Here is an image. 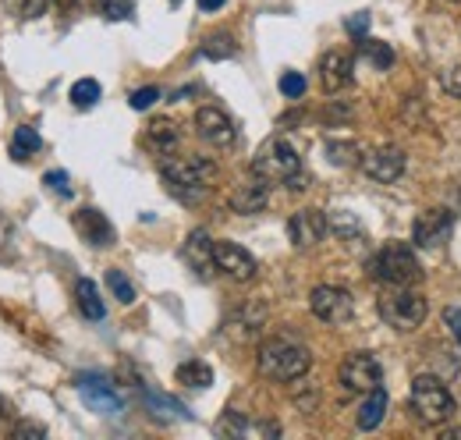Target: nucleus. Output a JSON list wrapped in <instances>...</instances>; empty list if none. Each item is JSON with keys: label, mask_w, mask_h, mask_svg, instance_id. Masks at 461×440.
Segmentation results:
<instances>
[{"label": "nucleus", "mask_w": 461, "mask_h": 440, "mask_svg": "<svg viewBox=\"0 0 461 440\" xmlns=\"http://www.w3.org/2000/svg\"><path fill=\"white\" fill-rule=\"evenodd\" d=\"M78 394H82V401L93 408V412H100V416H121L124 412V398L114 390V384L107 380V377H93V373H82L78 380Z\"/></svg>", "instance_id": "9d476101"}, {"label": "nucleus", "mask_w": 461, "mask_h": 440, "mask_svg": "<svg viewBox=\"0 0 461 440\" xmlns=\"http://www.w3.org/2000/svg\"><path fill=\"white\" fill-rule=\"evenodd\" d=\"M373 277L391 284V288H411L422 277V267H419V260H415V252L408 245L391 242L373 256Z\"/></svg>", "instance_id": "423d86ee"}, {"label": "nucleus", "mask_w": 461, "mask_h": 440, "mask_svg": "<svg viewBox=\"0 0 461 440\" xmlns=\"http://www.w3.org/2000/svg\"><path fill=\"white\" fill-rule=\"evenodd\" d=\"M327 231H330V224H327V217H323L320 210H298V214H291V220H288V238L294 249H312V245H320Z\"/></svg>", "instance_id": "4468645a"}, {"label": "nucleus", "mask_w": 461, "mask_h": 440, "mask_svg": "<svg viewBox=\"0 0 461 440\" xmlns=\"http://www.w3.org/2000/svg\"><path fill=\"white\" fill-rule=\"evenodd\" d=\"M444 324L451 327V334L458 337V344H461V309H458V306H451V309L444 313Z\"/></svg>", "instance_id": "a19ab883"}, {"label": "nucleus", "mask_w": 461, "mask_h": 440, "mask_svg": "<svg viewBox=\"0 0 461 440\" xmlns=\"http://www.w3.org/2000/svg\"><path fill=\"white\" fill-rule=\"evenodd\" d=\"M217 430H221V434H230V437H249V434H256V437H277V434H281L277 423H245L238 412H230Z\"/></svg>", "instance_id": "5701e85b"}, {"label": "nucleus", "mask_w": 461, "mask_h": 440, "mask_svg": "<svg viewBox=\"0 0 461 440\" xmlns=\"http://www.w3.org/2000/svg\"><path fill=\"white\" fill-rule=\"evenodd\" d=\"M75 302H78V313H82L86 320H104V316H107V306H104V298H100V288H96V280H89V277H82V280L75 284Z\"/></svg>", "instance_id": "412c9836"}, {"label": "nucleus", "mask_w": 461, "mask_h": 440, "mask_svg": "<svg viewBox=\"0 0 461 440\" xmlns=\"http://www.w3.org/2000/svg\"><path fill=\"white\" fill-rule=\"evenodd\" d=\"M107 18H114V22H121V18H131V0H93Z\"/></svg>", "instance_id": "f704fd0d"}, {"label": "nucleus", "mask_w": 461, "mask_h": 440, "mask_svg": "<svg viewBox=\"0 0 461 440\" xmlns=\"http://www.w3.org/2000/svg\"><path fill=\"white\" fill-rule=\"evenodd\" d=\"M345 29L355 36V40H366V32H369V14L366 11H358V14H351L345 22Z\"/></svg>", "instance_id": "4c0bfd02"}, {"label": "nucleus", "mask_w": 461, "mask_h": 440, "mask_svg": "<svg viewBox=\"0 0 461 440\" xmlns=\"http://www.w3.org/2000/svg\"><path fill=\"white\" fill-rule=\"evenodd\" d=\"M47 434L40 423H18V426H11V437L14 440H22V437H32V440H40Z\"/></svg>", "instance_id": "58836bf2"}, {"label": "nucleus", "mask_w": 461, "mask_h": 440, "mask_svg": "<svg viewBox=\"0 0 461 440\" xmlns=\"http://www.w3.org/2000/svg\"><path fill=\"white\" fill-rule=\"evenodd\" d=\"M281 93H285L288 100L305 96V75H298V71H285V75H281Z\"/></svg>", "instance_id": "72a5a7b5"}, {"label": "nucleus", "mask_w": 461, "mask_h": 440, "mask_svg": "<svg viewBox=\"0 0 461 440\" xmlns=\"http://www.w3.org/2000/svg\"><path fill=\"white\" fill-rule=\"evenodd\" d=\"M174 377H177V384L195 387V390H206V387L213 384V370H210V362H203V359H188V362H181Z\"/></svg>", "instance_id": "393cba45"}, {"label": "nucleus", "mask_w": 461, "mask_h": 440, "mask_svg": "<svg viewBox=\"0 0 461 440\" xmlns=\"http://www.w3.org/2000/svg\"><path fill=\"white\" fill-rule=\"evenodd\" d=\"M327 224H330V231H334V234H341V238H362V224L351 217V214H345V210L330 214Z\"/></svg>", "instance_id": "2f4dec72"}, {"label": "nucleus", "mask_w": 461, "mask_h": 440, "mask_svg": "<svg viewBox=\"0 0 461 440\" xmlns=\"http://www.w3.org/2000/svg\"><path fill=\"white\" fill-rule=\"evenodd\" d=\"M213 263L221 274H228L230 280H252L259 263L249 249H241L238 242H213Z\"/></svg>", "instance_id": "f8f14e48"}, {"label": "nucleus", "mask_w": 461, "mask_h": 440, "mask_svg": "<svg viewBox=\"0 0 461 440\" xmlns=\"http://www.w3.org/2000/svg\"><path fill=\"white\" fill-rule=\"evenodd\" d=\"M440 86H444L451 96H461V68H451V71H444V75H440Z\"/></svg>", "instance_id": "ea45409f"}, {"label": "nucleus", "mask_w": 461, "mask_h": 440, "mask_svg": "<svg viewBox=\"0 0 461 440\" xmlns=\"http://www.w3.org/2000/svg\"><path fill=\"white\" fill-rule=\"evenodd\" d=\"M256 366L267 380H277V384H291V380H302L312 366V352L305 344H294L288 337H270L259 344V355H256Z\"/></svg>", "instance_id": "f03ea898"}, {"label": "nucleus", "mask_w": 461, "mask_h": 440, "mask_svg": "<svg viewBox=\"0 0 461 440\" xmlns=\"http://www.w3.org/2000/svg\"><path fill=\"white\" fill-rule=\"evenodd\" d=\"M157 100H160V89H157V86H142V89H135V93H131V100H128V104H131V110H149Z\"/></svg>", "instance_id": "c9c22d12"}, {"label": "nucleus", "mask_w": 461, "mask_h": 440, "mask_svg": "<svg viewBox=\"0 0 461 440\" xmlns=\"http://www.w3.org/2000/svg\"><path fill=\"white\" fill-rule=\"evenodd\" d=\"M146 142L153 146V153L167 157V153H177L181 135H177V128H174L171 121H153V124H149V132H146Z\"/></svg>", "instance_id": "b1692460"}, {"label": "nucleus", "mask_w": 461, "mask_h": 440, "mask_svg": "<svg viewBox=\"0 0 461 440\" xmlns=\"http://www.w3.org/2000/svg\"><path fill=\"white\" fill-rule=\"evenodd\" d=\"M107 288L114 291V298L121 306H131L135 302V284L121 274V270H107Z\"/></svg>", "instance_id": "c756f323"}, {"label": "nucleus", "mask_w": 461, "mask_h": 440, "mask_svg": "<svg viewBox=\"0 0 461 440\" xmlns=\"http://www.w3.org/2000/svg\"><path fill=\"white\" fill-rule=\"evenodd\" d=\"M199 54L210 57V60H228V57L238 54V43L230 40L228 32H217V36H206V40H203Z\"/></svg>", "instance_id": "c85d7f7f"}, {"label": "nucleus", "mask_w": 461, "mask_h": 440, "mask_svg": "<svg viewBox=\"0 0 461 440\" xmlns=\"http://www.w3.org/2000/svg\"><path fill=\"white\" fill-rule=\"evenodd\" d=\"M50 0H4V7L14 14V18H40L47 11Z\"/></svg>", "instance_id": "473e14b6"}, {"label": "nucleus", "mask_w": 461, "mask_h": 440, "mask_svg": "<svg viewBox=\"0 0 461 440\" xmlns=\"http://www.w3.org/2000/svg\"><path fill=\"white\" fill-rule=\"evenodd\" d=\"M355 157H358V146L351 142V139H334V142H327V160L330 164H338V167H345V164H355Z\"/></svg>", "instance_id": "7c9ffc66"}, {"label": "nucleus", "mask_w": 461, "mask_h": 440, "mask_svg": "<svg viewBox=\"0 0 461 440\" xmlns=\"http://www.w3.org/2000/svg\"><path fill=\"white\" fill-rule=\"evenodd\" d=\"M54 4H58V7H71V4H75V0H54Z\"/></svg>", "instance_id": "a18cd8bd"}, {"label": "nucleus", "mask_w": 461, "mask_h": 440, "mask_svg": "<svg viewBox=\"0 0 461 440\" xmlns=\"http://www.w3.org/2000/svg\"><path fill=\"white\" fill-rule=\"evenodd\" d=\"M11 238H14V231H11V227L0 220V249H4V245H11Z\"/></svg>", "instance_id": "79ce46f5"}, {"label": "nucleus", "mask_w": 461, "mask_h": 440, "mask_svg": "<svg viewBox=\"0 0 461 440\" xmlns=\"http://www.w3.org/2000/svg\"><path fill=\"white\" fill-rule=\"evenodd\" d=\"M40 146H43V139H40V132L32 124L14 128V135H11V157L14 160H29L32 153H40Z\"/></svg>", "instance_id": "a878e982"}, {"label": "nucleus", "mask_w": 461, "mask_h": 440, "mask_svg": "<svg viewBox=\"0 0 461 440\" xmlns=\"http://www.w3.org/2000/svg\"><path fill=\"white\" fill-rule=\"evenodd\" d=\"M358 164H362V170H366L373 181L391 185V181H398L404 174V150H398V146H376V150L362 153Z\"/></svg>", "instance_id": "ddd939ff"}, {"label": "nucleus", "mask_w": 461, "mask_h": 440, "mask_svg": "<svg viewBox=\"0 0 461 440\" xmlns=\"http://www.w3.org/2000/svg\"><path fill=\"white\" fill-rule=\"evenodd\" d=\"M160 174L181 203H199L210 192V181L217 178V164L206 157H160Z\"/></svg>", "instance_id": "f257e3e1"}, {"label": "nucleus", "mask_w": 461, "mask_h": 440, "mask_svg": "<svg viewBox=\"0 0 461 440\" xmlns=\"http://www.w3.org/2000/svg\"><path fill=\"white\" fill-rule=\"evenodd\" d=\"M174 4H181V0H174Z\"/></svg>", "instance_id": "09e8293b"}, {"label": "nucleus", "mask_w": 461, "mask_h": 440, "mask_svg": "<svg viewBox=\"0 0 461 440\" xmlns=\"http://www.w3.org/2000/svg\"><path fill=\"white\" fill-rule=\"evenodd\" d=\"M351 57L345 50H330V54H323L320 60V82H323V89L327 93H341L345 86H351Z\"/></svg>", "instance_id": "f3484780"}, {"label": "nucleus", "mask_w": 461, "mask_h": 440, "mask_svg": "<svg viewBox=\"0 0 461 440\" xmlns=\"http://www.w3.org/2000/svg\"><path fill=\"white\" fill-rule=\"evenodd\" d=\"M224 4H228V0H199V7H203V11H221Z\"/></svg>", "instance_id": "37998d69"}, {"label": "nucleus", "mask_w": 461, "mask_h": 440, "mask_svg": "<svg viewBox=\"0 0 461 440\" xmlns=\"http://www.w3.org/2000/svg\"><path fill=\"white\" fill-rule=\"evenodd\" d=\"M142 405L157 416V419H188V408L171 398V394H160V390H142Z\"/></svg>", "instance_id": "4be33fe9"}, {"label": "nucleus", "mask_w": 461, "mask_h": 440, "mask_svg": "<svg viewBox=\"0 0 461 440\" xmlns=\"http://www.w3.org/2000/svg\"><path fill=\"white\" fill-rule=\"evenodd\" d=\"M75 231L89 242V245H96V249H107V245H114V224L107 220V214H100V210H93V206H86V210H78L75 214Z\"/></svg>", "instance_id": "2eb2a0df"}, {"label": "nucleus", "mask_w": 461, "mask_h": 440, "mask_svg": "<svg viewBox=\"0 0 461 440\" xmlns=\"http://www.w3.org/2000/svg\"><path fill=\"white\" fill-rule=\"evenodd\" d=\"M43 185H50V192H58V196H71V178H68V170H47Z\"/></svg>", "instance_id": "e433bc0d"}, {"label": "nucleus", "mask_w": 461, "mask_h": 440, "mask_svg": "<svg viewBox=\"0 0 461 440\" xmlns=\"http://www.w3.org/2000/svg\"><path fill=\"white\" fill-rule=\"evenodd\" d=\"M4 412H7V405H4V398H0V419H4Z\"/></svg>", "instance_id": "49530a36"}, {"label": "nucleus", "mask_w": 461, "mask_h": 440, "mask_svg": "<svg viewBox=\"0 0 461 440\" xmlns=\"http://www.w3.org/2000/svg\"><path fill=\"white\" fill-rule=\"evenodd\" d=\"M252 174L263 181H291L302 174V157L288 139H267L252 157Z\"/></svg>", "instance_id": "39448f33"}, {"label": "nucleus", "mask_w": 461, "mask_h": 440, "mask_svg": "<svg viewBox=\"0 0 461 440\" xmlns=\"http://www.w3.org/2000/svg\"><path fill=\"white\" fill-rule=\"evenodd\" d=\"M408 408L426 426H447L455 419V412H458V401H455V394L447 390V384L440 377L419 373L411 380V390H408Z\"/></svg>", "instance_id": "7ed1b4c3"}, {"label": "nucleus", "mask_w": 461, "mask_h": 440, "mask_svg": "<svg viewBox=\"0 0 461 440\" xmlns=\"http://www.w3.org/2000/svg\"><path fill=\"white\" fill-rule=\"evenodd\" d=\"M358 50H362V57H366L376 71H387V68L394 64V50H391L387 43H380V40H358Z\"/></svg>", "instance_id": "bb28decb"}, {"label": "nucleus", "mask_w": 461, "mask_h": 440, "mask_svg": "<svg viewBox=\"0 0 461 440\" xmlns=\"http://www.w3.org/2000/svg\"><path fill=\"white\" fill-rule=\"evenodd\" d=\"M267 203H270V185H267L263 178H256V181H249V185H238L234 196H230V210H234V214H245V217L267 210Z\"/></svg>", "instance_id": "a211bd4d"}, {"label": "nucleus", "mask_w": 461, "mask_h": 440, "mask_svg": "<svg viewBox=\"0 0 461 440\" xmlns=\"http://www.w3.org/2000/svg\"><path fill=\"white\" fill-rule=\"evenodd\" d=\"M338 377H341V384L348 390H358V394H366V390L384 384V370H380V362L369 352H351L345 362H341Z\"/></svg>", "instance_id": "1a4fd4ad"}, {"label": "nucleus", "mask_w": 461, "mask_h": 440, "mask_svg": "<svg viewBox=\"0 0 461 440\" xmlns=\"http://www.w3.org/2000/svg\"><path fill=\"white\" fill-rule=\"evenodd\" d=\"M309 309H312L316 320H323L330 327H341L355 313V298H351V291L338 288V284H320L309 295Z\"/></svg>", "instance_id": "0eeeda50"}, {"label": "nucleus", "mask_w": 461, "mask_h": 440, "mask_svg": "<svg viewBox=\"0 0 461 440\" xmlns=\"http://www.w3.org/2000/svg\"><path fill=\"white\" fill-rule=\"evenodd\" d=\"M195 128H199V139L210 142L213 150H230L238 142V128L221 107H199Z\"/></svg>", "instance_id": "9b49d317"}, {"label": "nucleus", "mask_w": 461, "mask_h": 440, "mask_svg": "<svg viewBox=\"0 0 461 440\" xmlns=\"http://www.w3.org/2000/svg\"><path fill=\"white\" fill-rule=\"evenodd\" d=\"M447 437H461V430H444V440Z\"/></svg>", "instance_id": "c03bdc74"}, {"label": "nucleus", "mask_w": 461, "mask_h": 440, "mask_svg": "<svg viewBox=\"0 0 461 440\" xmlns=\"http://www.w3.org/2000/svg\"><path fill=\"white\" fill-rule=\"evenodd\" d=\"M263 320H267V309H263V306H245V309H238V313L230 316L224 330H228L234 341H249V337L259 334Z\"/></svg>", "instance_id": "aec40b11"}, {"label": "nucleus", "mask_w": 461, "mask_h": 440, "mask_svg": "<svg viewBox=\"0 0 461 440\" xmlns=\"http://www.w3.org/2000/svg\"><path fill=\"white\" fill-rule=\"evenodd\" d=\"M387 408H391V398H387L384 384L366 390V401H362V408H358V416H355V426H358V430H376V426L384 423Z\"/></svg>", "instance_id": "6ab92c4d"}, {"label": "nucleus", "mask_w": 461, "mask_h": 440, "mask_svg": "<svg viewBox=\"0 0 461 440\" xmlns=\"http://www.w3.org/2000/svg\"><path fill=\"white\" fill-rule=\"evenodd\" d=\"M376 309H380V320L387 324V327L402 330H419L426 324V313H429V306H426V298L419 295V291H411V288H394V291H387L380 302H376Z\"/></svg>", "instance_id": "20e7f679"}, {"label": "nucleus", "mask_w": 461, "mask_h": 440, "mask_svg": "<svg viewBox=\"0 0 461 440\" xmlns=\"http://www.w3.org/2000/svg\"><path fill=\"white\" fill-rule=\"evenodd\" d=\"M181 256H185V263L199 277H210L217 270V263H213V238H210V231H203V227H195V231L185 238Z\"/></svg>", "instance_id": "dca6fc26"}, {"label": "nucleus", "mask_w": 461, "mask_h": 440, "mask_svg": "<svg viewBox=\"0 0 461 440\" xmlns=\"http://www.w3.org/2000/svg\"><path fill=\"white\" fill-rule=\"evenodd\" d=\"M100 96H104V89H100L96 78H78V82L71 86V104H75V107H82V110L96 107Z\"/></svg>", "instance_id": "cd10ccee"}, {"label": "nucleus", "mask_w": 461, "mask_h": 440, "mask_svg": "<svg viewBox=\"0 0 461 440\" xmlns=\"http://www.w3.org/2000/svg\"><path fill=\"white\" fill-rule=\"evenodd\" d=\"M451 231H455V214L444 210V206H437V210H426V214L415 217V224H411V242L419 249H440L451 238Z\"/></svg>", "instance_id": "6e6552de"}, {"label": "nucleus", "mask_w": 461, "mask_h": 440, "mask_svg": "<svg viewBox=\"0 0 461 440\" xmlns=\"http://www.w3.org/2000/svg\"><path fill=\"white\" fill-rule=\"evenodd\" d=\"M447 4H461V0H447Z\"/></svg>", "instance_id": "de8ad7c7"}]
</instances>
